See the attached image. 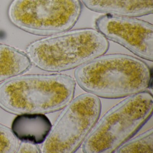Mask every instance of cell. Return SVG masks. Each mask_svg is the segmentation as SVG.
Wrapping results in <instances>:
<instances>
[{
	"instance_id": "6da1fadb",
	"label": "cell",
	"mask_w": 153,
	"mask_h": 153,
	"mask_svg": "<svg viewBox=\"0 0 153 153\" xmlns=\"http://www.w3.org/2000/svg\"><path fill=\"white\" fill-rule=\"evenodd\" d=\"M76 82L98 97L118 98L152 87V71L146 62L121 53L102 55L76 68Z\"/></svg>"
},
{
	"instance_id": "7a4b0ae2",
	"label": "cell",
	"mask_w": 153,
	"mask_h": 153,
	"mask_svg": "<svg viewBox=\"0 0 153 153\" xmlns=\"http://www.w3.org/2000/svg\"><path fill=\"white\" fill-rule=\"evenodd\" d=\"M76 85L66 74L19 75L0 85V106L15 114L56 111L73 99Z\"/></svg>"
},
{
	"instance_id": "3957f363",
	"label": "cell",
	"mask_w": 153,
	"mask_h": 153,
	"mask_svg": "<svg viewBox=\"0 0 153 153\" xmlns=\"http://www.w3.org/2000/svg\"><path fill=\"white\" fill-rule=\"evenodd\" d=\"M108 40L97 29L80 28L45 36L30 43L26 53L42 70L60 72L78 68L103 55Z\"/></svg>"
},
{
	"instance_id": "277c9868",
	"label": "cell",
	"mask_w": 153,
	"mask_h": 153,
	"mask_svg": "<svg viewBox=\"0 0 153 153\" xmlns=\"http://www.w3.org/2000/svg\"><path fill=\"white\" fill-rule=\"evenodd\" d=\"M153 109V95L149 91L128 96L98 119L82 144V151L114 153L149 120Z\"/></svg>"
},
{
	"instance_id": "5b68a950",
	"label": "cell",
	"mask_w": 153,
	"mask_h": 153,
	"mask_svg": "<svg viewBox=\"0 0 153 153\" xmlns=\"http://www.w3.org/2000/svg\"><path fill=\"white\" fill-rule=\"evenodd\" d=\"M81 11L80 0H13L8 16L19 29L47 36L71 30Z\"/></svg>"
},
{
	"instance_id": "8992f818",
	"label": "cell",
	"mask_w": 153,
	"mask_h": 153,
	"mask_svg": "<svg viewBox=\"0 0 153 153\" xmlns=\"http://www.w3.org/2000/svg\"><path fill=\"white\" fill-rule=\"evenodd\" d=\"M101 112V101L94 95L86 93L72 99L51 130L43 152L75 153L95 125Z\"/></svg>"
},
{
	"instance_id": "52a82bcc",
	"label": "cell",
	"mask_w": 153,
	"mask_h": 153,
	"mask_svg": "<svg viewBox=\"0 0 153 153\" xmlns=\"http://www.w3.org/2000/svg\"><path fill=\"white\" fill-rule=\"evenodd\" d=\"M97 30L142 59L153 60V26L134 17L104 14L96 19Z\"/></svg>"
},
{
	"instance_id": "ba28073f",
	"label": "cell",
	"mask_w": 153,
	"mask_h": 153,
	"mask_svg": "<svg viewBox=\"0 0 153 153\" xmlns=\"http://www.w3.org/2000/svg\"><path fill=\"white\" fill-rule=\"evenodd\" d=\"M91 11L120 16L137 17L153 13V0H81Z\"/></svg>"
},
{
	"instance_id": "9c48e42d",
	"label": "cell",
	"mask_w": 153,
	"mask_h": 153,
	"mask_svg": "<svg viewBox=\"0 0 153 153\" xmlns=\"http://www.w3.org/2000/svg\"><path fill=\"white\" fill-rule=\"evenodd\" d=\"M52 128L50 120L41 113H26L17 116L12 124V131L23 142L42 143Z\"/></svg>"
},
{
	"instance_id": "30bf717a",
	"label": "cell",
	"mask_w": 153,
	"mask_h": 153,
	"mask_svg": "<svg viewBox=\"0 0 153 153\" xmlns=\"http://www.w3.org/2000/svg\"><path fill=\"white\" fill-rule=\"evenodd\" d=\"M32 65L26 53L0 43V82L24 74L30 69Z\"/></svg>"
},
{
	"instance_id": "8fae6325",
	"label": "cell",
	"mask_w": 153,
	"mask_h": 153,
	"mask_svg": "<svg viewBox=\"0 0 153 153\" xmlns=\"http://www.w3.org/2000/svg\"><path fill=\"white\" fill-rule=\"evenodd\" d=\"M153 129H149L128 140L118 148L116 153H153Z\"/></svg>"
},
{
	"instance_id": "7c38bea8",
	"label": "cell",
	"mask_w": 153,
	"mask_h": 153,
	"mask_svg": "<svg viewBox=\"0 0 153 153\" xmlns=\"http://www.w3.org/2000/svg\"><path fill=\"white\" fill-rule=\"evenodd\" d=\"M18 147V141L12 130L0 124V153H15Z\"/></svg>"
},
{
	"instance_id": "4fadbf2b",
	"label": "cell",
	"mask_w": 153,
	"mask_h": 153,
	"mask_svg": "<svg viewBox=\"0 0 153 153\" xmlns=\"http://www.w3.org/2000/svg\"><path fill=\"white\" fill-rule=\"evenodd\" d=\"M36 144L28 142H25L19 146L18 152L19 153H40V149Z\"/></svg>"
}]
</instances>
